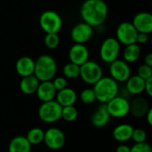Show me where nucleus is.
<instances>
[{"mask_svg":"<svg viewBox=\"0 0 152 152\" xmlns=\"http://www.w3.org/2000/svg\"><path fill=\"white\" fill-rule=\"evenodd\" d=\"M108 4L104 0H86L80 7V16L83 22L92 27L103 24L108 16Z\"/></svg>","mask_w":152,"mask_h":152,"instance_id":"1","label":"nucleus"},{"mask_svg":"<svg viewBox=\"0 0 152 152\" xmlns=\"http://www.w3.org/2000/svg\"><path fill=\"white\" fill-rule=\"evenodd\" d=\"M94 91L96 100L101 104H106L115 98L119 92L118 82L111 77H102L94 84Z\"/></svg>","mask_w":152,"mask_h":152,"instance_id":"2","label":"nucleus"},{"mask_svg":"<svg viewBox=\"0 0 152 152\" xmlns=\"http://www.w3.org/2000/svg\"><path fill=\"white\" fill-rule=\"evenodd\" d=\"M57 72L55 59L49 55H42L35 61L34 75L39 82L52 81Z\"/></svg>","mask_w":152,"mask_h":152,"instance_id":"3","label":"nucleus"},{"mask_svg":"<svg viewBox=\"0 0 152 152\" xmlns=\"http://www.w3.org/2000/svg\"><path fill=\"white\" fill-rule=\"evenodd\" d=\"M62 107L54 99L42 102L38 108V116L45 124H53L61 118Z\"/></svg>","mask_w":152,"mask_h":152,"instance_id":"4","label":"nucleus"},{"mask_svg":"<svg viewBox=\"0 0 152 152\" xmlns=\"http://www.w3.org/2000/svg\"><path fill=\"white\" fill-rule=\"evenodd\" d=\"M39 25L45 33H58L62 27V19L58 13L47 10L41 13Z\"/></svg>","mask_w":152,"mask_h":152,"instance_id":"5","label":"nucleus"},{"mask_svg":"<svg viewBox=\"0 0 152 152\" xmlns=\"http://www.w3.org/2000/svg\"><path fill=\"white\" fill-rule=\"evenodd\" d=\"M79 77L84 82L94 85L102 77V69L98 63L88 60L80 65Z\"/></svg>","mask_w":152,"mask_h":152,"instance_id":"6","label":"nucleus"},{"mask_svg":"<svg viewBox=\"0 0 152 152\" xmlns=\"http://www.w3.org/2000/svg\"><path fill=\"white\" fill-rule=\"evenodd\" d=\"M120 45L116 38L110 37L104 39L99 51L101 59L107 64H110L118 59L120 53Z\"/></svg>","mask_w":152,"mask_h":152,"instance_id":"7","label":"nucleus"},{"mask_svg":"<svg viewBox=\"0 0 152 152\" xmlns=\"http://www.w3.org/2000/svg\"><path fill=\"white\" fill-rule=\"evenodd\" d=\"M107 110L110 117L123 118L130 113V102L126 98L117 95L106 103Z\"/></svg>","mask_w":152,"mask_h":152,"instance_id":"8","label":"nucleus"},{"mask_svg":"<svg viewBox=\"0 0 152 152\" xmlns=\"http://www.w3.org/2000/svg\"><path fill=\"white\" fill-rule=\"evenodd\" d=\"M46 147L52 151H59L62 149L66 142L64 133L56 127H52L45 132L44 142Z\"/></svg>","mask_w":152,"mask_h":152,"instance_id":"9","label":"nucleus"},{"mask_svg":"<svg viewBox=\"0 0 152 152\" xmlns=\"http://www.w3.org/2000/svg\"><path fill=\"white\" fill-rule=\"evenodd\" d=\"M117 39L120 44L125 46L136 43V37H137V30L134 27L133 23L130 22H121L116 30Z\"/></svg>","mask_w":152,"mask_h":152,"instance_id":"10","label":"nucleus"},{"mask_svg":"<svg viewBox=\"0 0 152 152\" xmlns=\"http://www.w3.org/2000/svg\"><path fill=\"white\" fill-rule=\"evenodd\" d=\"M110 77L118 82H126L131 76V68L125 60L116 59L110 64Z\"/></svg>","mask_w":152,"mask_h":152,"instance_id":"11","label":"nucleus"},{"mask_svg":"<svg viewBox=\"0 0 152 152\" xmlns=\"http://www.w3.org/2000/svg\"><path fill=\"white\" fill-rule=\"evenodd\" d=\"M93 27L86 22H79L76 24L70 30V38L75 43L85 44L89 41L93 36Z\"/></svg>","mask_w":152,"mask_h":152,"instance_id":"12","label":"nucleus"},{"mask_svg":"<svg viewBox=\"0 0 152 152\" xmlns=\"http://www.w3.org/2000/svg\"><path fill=\"white\" fill-rule=\"evenodd\" d=\"M69 62L81 65L89 60V50L85 44H74L69 51Z\"/></svg>","mask_w":152,"mask_h":152,"instance_id":"13","label":"nucleus"},{"mask_svg":"<svg viewBox=\"0 0 152 152\" xmlns=\"http://www.w3.org/2000/svg\"><path fill=\"white\" fill-rule=\"evenodd\" d=\"M133 25L137 32L150 34L152 32V15L147 12H141L134 15Z\"/></svg>","mask_w":152,"mask_h":152,"instance_id":"14","label":"nucleus"},{"mask_svg":"<svg viewBox=\"0 0 152 152\" xmlns=\"http://www.w3.org/2000/svg\"><path fill=\"white\" fill-rule=\"evenodd\" d=\"M110 116L107 110L106 104H102L91 116V124L96 128L105 127L110 121Z\"/></svg>","mask_w":152,"mask_h":152,"instance_id":"15","label":"nucleus"},{"mask_svg":"<svg viewBox=\"0 0 152 152\" xmlns=\"http://www.w3.org/2000/svg\"><path fill=\"white\" fill-rule=\"evenodd\" d=\"M56 92L57 90H55L52 81H45L39 82L36 94L41 102H46L54 99Z\"/></svg>","mask_w":152,"mask_h":152,"instance_id":"16","label":"nucleus"},{"mask_svg":"<svg viewBox=\"0 0 152 152\" xmlns=\"http://www.w3.org/2000/svg\"><path fill=\"white\" fill-rule=\"evenodd\" d=\"M150 108L149 101L143 97H136L130 103V113L136 118L144 117Z\"/></svg>","mask_w":152,"mask_h":152,"instance_id":"17","label":"nucleus"},{"mask_svg":"<svg viewBox=\"0 0 152 152\" xmlns=\"http://www.w3.org/2000/svg\"><path fill=\"white\" fill-rule=\"evenodd\" d=\"M34 69L35 61L29 56H21L17 60L15 64V70L17 73L21 77L34 74Z\"/></svg>","mask_w":152,"mask_h":152,"instance_id":"18","label":"nucleus"},{"mask_svg":"<svg viewBox=\"0 0 152 152\" xmlns=\"http://www.w3.org/2000/svg\"><path fill=\"white\" fill-rule=\"evenodd\" d=\"M55 99H56V101L61 107L73 106L77 102V92L73 89L66 87L56 92Z\"/></svg>","mask_w":152,"mask_h":152,"instance_id":"19","label":"nucleus"},{"mask_svg":"<svg viewBox=\"0 0 152 152\" xmlns=\"http://www.w3.org/2000/svg\"><path fill=\"white\" fill-rule=\"evenodd\" d=\"M134 127L131 125L128 124H121L116 126L112 132L113 138L115 141L120 142V143H125L128 141L131 140Z\"/></svg>","mask_w":152,"mask_h":152,"instance_id":"20","label":"nucleus"},{"mask_svg":"<svg viewBox=\"0 0 152 152\" xmlns=\"http://www.w3.org/2000/svg\"><path fill=\"white\" fill-rule=\"evenodd\" d=\"M126 82V89L130 95L137 96L144 91L145 80L138 75L130 76Z\"/></svg>","mask_w":152,"mask_h":152,"instance_id":"21","label":"nucleus"},{"mask_svg":"<svg viewBox=\"0 0 152 152\" xmlns=\"http://www.w3.org/2000/svg\"><path fill=\"white\" fill-rule=\"evenodd\" d=\"M32 145L26 137L19 135L12 138L8 146V152H31Z\"/></svg>","mask_w":152,"mask_h":152,"instance_id":"22","label":"nucleus"},{"mask_svg":"<svg viewBox=\"0 0 152 152\" xmlns=\"http://www.w3.org/2000/svg\"><path fill=\"white\" fill-rule=\"evenodd\" d=\"M39 82H40L34 74L22 77L20 82V90L25 95H32L36 93Z\"/></svg>","mask_w":152,"mask_h":152,"instance_id":"23","label":"nucleus"},{"mask_svg":"<svg viewBox=\"0 0 152 152\" xmlns=\"http://www.w3.org/2000/svg\"><path fill=\"white\" fill-rule=\"evenodd\" d=\"M140 56H141V47L139 44L134 43L126 46L123 53V57L126 63L136 62L140 58Z\"/></svg>","mask_w":152,"mask_h":152,"instance_id":"24","label":"nucleus"},{"mask_svg":"<svg viewBox=\"0 0 152 152\" xmlns=\"http://www.w3.org/2000/svg\"><path fill=\"white\" fill-rule=\"evenodd\" d=\"M45 132L38 127H34L30 129L26 136L27 140L31 145H38L44 142Z\"/></svg>","mask_w":152,"mask_h":152,"instance_id":"25","label":"nucleus"},{"mask_svg":"<svg viewBox=\"0 0 152 152\" xmlns=\"http://www.w3.org/2000/svg\"><path fill=\"white\" fill-rule=\"evenodd\" d=\"M80 66L74 63H68L63 66L62 73L65 78L67 79H77L79 77Z\"/></svg>","mask_w":152,"mask_h":152,"instance_id":"26","label":"nucleus"},{"mask_svg":"<svg viewBox=\"0 0 152 152\" xmlns=\"http://www.w3.org/2000/svg\"><path fill=\"white\" fill-rule=\"evenodd\" d=\"M78 116L77 109L73 106H67L62 107L61 108V118L69 123L74 122Z\"/></svg>","mask_w":152,"mask_h":152,"instance_id":"27","label":"nucleus"},{"mask_svg":"<svg viewBox=\"0 0 152 152\" xmlns=\"http://www.w3.org/2000/svg\"><path fill=\"white\" fill-rule=\"evenodd\" d=\"M44 43L49 49H55L60 44V37L58 33H46Z\"/></svg>","mask_w":152,"mask_h":152,"instance_id":"28","label":"nucleus"},{"mask_svg":"<svg viewBox=\"0 0 152 152\" xmlns=\"http://www.w3.org/2000/svg\"><path fill=\"white\" fill-rule=\"evenodd\" d=\"M80 99L81 101L84 103V104H86V105H90V104H93L95 100H96V98H95V94H94V89H85L81 91L80 93Z\"/></svg>","mask_w":152,"mask_h":152,"instance_id":"29","label":"nucleus"},{"mask_svg":"<svg viewBox=\"0 0 152 152\" xmlns=\"http://www.w3.org/2000/svg\"><path fill=\"white\" fill-rule=\"evenodd\" d=\"M131 139L134 142V143L144 142H146V139H147V133L144 130H142L141 128L134 129Z\"/></svg>","mask_w":152,"mask_h":152,"instance_id":"30","label":"nucleus"},{"mask_svg":"<svg viewBox=\"0 0 152 152\" xmlns=\"http://www.w3.org/2000/svg\"><path fill=\"white\" fill-rule=\"evenodd\" d=\"M137 75L142 78L143 80H147L152 77V67L147 65L146 64L141 65L137 70Z\"/></svg>","mask_w":152,"mask_h":152,"instance_id":"31","label":"nucleus"},{"mask_svg":"<svg viewBox=\"0 0 152 152\" xmlns=\"http://www.w3.org/2000/svg\"><path fill=\"white\" fill-rule=\"evenodd\" d=\"M130 152H152L151 145L144 142H140V143H134L130 148Z\"/></svg>","mask_w":152,"mask_h":152,"instance_id":"32","label":"nucleus"},{"mask_svg":"<svg viewBox=\"0 0 152 152\" xmlns=\"http://www.w3.org/2000/svg\"><path fill=\"white\" fill-rule=\"evenodd\" d=\"M52 82H53V86H54V88H55V90L57 91L66 88L67 85H68L67 78H65L64 76H60V77L53 78Z\"/></svg>","mask_w":152,"mask_h":152,"instance_id":"33","label":"nucleus"},{"mask_svg":"<svg viewBox=\"0 0 152 152\" xmlns=\"http://www.w3.org/2000/svg\"><path fill=\"white\" fill-rule=\"evenodd\" d=\"M148 40H149V34L138 32L137 37H136V43L137 44L143 45V44H146L148 42Z\"/></svg>","mask_w":152,"mask_h":152,"instance_id":"34","label":"nucleus"},{"mask_svg":"<svg viewBox=\"0 0 152 152\" xmlns=\"http://www.w3.org/2000/svg\"><path fill=\"white\" fill-rule=\"evenodd\" d=\"M144 91L148 94L149 97H152V77L145 80Z\"/></svg>","mask_w":152,"mask_h":152,"instance_id":"35","label":"nucleus"},{"mask_svg":"<svg viewBox=\"0 0 152 152\" xmlns=\"http://www.w3.org/2000/svg\"><path fill=\"white\" fill-rule=\"evenodd\" d=\"M116 152H130V147L125 143H121L117 147Z\"/></svg>","mask_w":152,"mask_h":152,"instance_id":"36","label":"nucleus"},{"mask_svg":"<svg viewBox=\"0 0 152 152\" xmlns=\"http://www.w3.org/2000/svg\"><path fill=\"white\" fill-rule=\"evenodd\" d=\"M144 117L146 118V121H147L148 125H149L150 126H151L152 125V108H150V109H149V111L147 112V114L145 115V116H144Z\"/></svg>","mask_w":152,"mask_h":152,"instance_id":"37","label":"nucleus"},{"mask_svg":"<svg viewBox=\"0 0 152 152\" xmlns=\"http://www.w3.org/2000/svg\"><path fill=\"white\" fill-rule=\"evenodd\" d=\"M144 64H146L147 65H150L152 67V54L149 53L148 55L145 56L144 57Z\"/></svg>","mask_w":152,"mask_h":152,"instance_id":"38","label":"nucleus"}]
</instances>
